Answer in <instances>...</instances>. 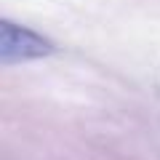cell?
Segmentation results:
<instances>
[{"instance_id":"6da1fadb","label":"cell","mask_w":160,"mask_h":160,"mask_svg":"<svg viewBox=\"0 0 160 160\" xmlns=\"http://www.w3.org/2000/svg\"><path fill=\"white\" fill-rule=\"evenodd\" d=\"M48 53H53V43L48 38H43V35L32 32L27 27H19L8 19L0 24V62L6 67L43 59Z\"/></svg>"}]
</instances>
